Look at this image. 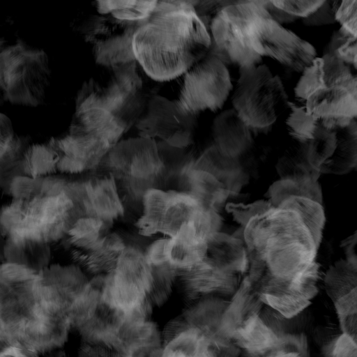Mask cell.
I'll list each match as a JSON object with an SVG mask.
<instances>
[{
	"mask_svg": "<svg viewBox=\"0 0 357 357\" xmlns=\"http://www.w3.org/2000/svg\"><path fill=\"white\" fill-rule=\"evenodd\" d=\"M209 23V52L225 65L256 66L270 57L302 73L317 57L310 43L273 19L264 1H234Z\"/></svg>",
	"mask_w": 357,
	"mask_h": 357,
	"instance_id": "6da1fadb",
	"label": "cell"
},
{
	"mask_svg": "<svg viewBox=\"0 0 357 357\" xmlns=\"http://www.w3.org/2000/svg\"><path fill=\"white\" fill-rule=\"evenodd\" d=\"M197 1H162L136 31V61L152 79L169 81L183 75L210 51L209 31L197 14Z\"/></svg>",
	"mask_w": 357,
	"mask_h": 357,
	"instance_id": "7a4b0ae2",
	"label": "cell"
},
{
	"mask_svg": "<svg viewBox=\"0 0 357 357\" xmlns=\"http://www.w3.org/2000/svg\"><path fill=\"white\" fill-rule=\"evenodd\" d=\"M243 238L250 280L296 282L317 264L320 243L289 199L252 218L244 227Z\"/></svg>",
	"mask_w": 357,
	"mask_h": 357,
	"instance_id": "3957f363",
	"label": "cell"
},
{
	"mask_svg": "<svg viewBox=\"0 0 357 357\" xmlns=\"http://www.w3.org/2000/svg\"><path fill=\"white\" fill-rule=\"evenodd\" d=\"M294 95L295 104L328 130L356 121V75L351 66L335 58L316 57L301 73Z\"/></svg>",
	"mask_w": 357,
	"mask_h": 357,
	"instance_id": "277c9868",
	"label": "cell"
},
{
	"mask_svg": "<svg viewBox=\"0 0 357 357\" xmlns=\"http://www.w3.org/2000/svg\"><path fill=\"white\" fill-rule=\"evenodd\" d=\"M130 127L101 109H75L68 132L49 143L58 156L56 169L77 173L99 165Z\"/></svg>",
	"mask_w": 357,
	"mask_h": 357,
	"instance_id": "5b68a950",
	"label": "cell"
},
{
	"mask_svg": "<svg viewBox=\"0 0 357 357\" xmlns=\"http://www.w3.org/2000/svg\"><path fill=\"white\" fill-rule=\"evenodd\" d=\"M46 52L17 40L0 50V103L37 107L43 104L51 79Z\"/></svg>",
	"mask_w": 357,
	"mask_h": 357,
	"instance_id": "8992f818",
	"label": "cell"
},
{
	"mask_svg": "<svg viewBox=\"0 0 357 357\" xmlns=\"http://www.w3.org/2000/svg\"><path fill=\"white\" fill-rule=\"evenodd\" d=\"M136 62L102 67L82 84L76 97L75 109H101L130 127L144 108L142 82Z\"/></svg>",
	"mask_w": 357,
	"mask_h": 357,
	"instance_id": "52a82bcc",
	"label": "cell"
},
{
	"mask_svg": "<svg viewBox=\"0 0 357 357\" xmlns=\"http://www.w3.org/2000/svg\"><path fill=\"white\" fill-rule=\"evenodd\" d=\"M234 109L251 129H264L288 108V96L278 75L265 64L239 68L231 98Z\"/></svg>",
	"mask_w": 357,
	"mask_h": 357,
	"instance_id": "ba28073f",
	"label": "cell"
},
{
	"mask_svg": "<svg viewBox=\"0 0 357 357\" xmlns=\"http://www.w3.org/2000/svg\"><path fill=\"white\" fill-rule=\"evenodd\" d=\"M215 211L208 209L190 193L151 188L143 195L139 227L146 234L174 237L181 230L210 222Z\"/></svg>",
	"mask_w": 357,
	"mask_h": 357,
	"instance_id": "9c48e42d",
	"label": "cell"
},
{
	"mask_svg": "<svg viewBox=\"0 0 357 357\" xmlns=\"http://www.w3.org/2000/svg\"><path fill=\"white\" fill-rule=\"evenodd\" d=\"M183 75L178 98L174 101L186 115L221 109L232 89L226 65L210 52Z\"/></svg>",
	"mask_w": 357,
	"mask_h": 357,
	"instance_id": "30bf717a",
	"label": "cell"
},
{
	"mask_svg": "<svg viewBox=\"0 0 357 357\" xmlns=\"http://www.w3.org/2000/svg\"><path fill=\"white\" fill-rule=\"evenodd\" d=\"M102 160L121 174L132 190L144 193L165 167L157 142L141 136L119 141Z\"/></svg>",
	"mask_w": 357,
	"mask_h": 357,
	"instance_id": "8fae6325",
	"label": "cell"
},
{
	"mask_svg": "<svg viewBox=\"0 0 357 357\" xmlns=\"http://www.w3.org/2000/svg\"><path fill=\"white\" fill-rule=\"evenodd\" d=\"M145 20H121L109 15L92 19L85 29L84 38L96 63L109 67L135 62L132 40Z\"/></svg>",
	"mask_w": 357,
	"mask_h": 357,
	"instance_id": "7c38bea8",
	"label": "cell"
},
{
	"mask_svg": "<svg viewBox=\"0 0 357 357\" xmlns=\"http://www.w3.org/2000/svg\"><path fill=\"white\" fill-rule=\"evenodd\" d=\"M140 136L159 139L167 145L183 149L192 140L195 116L182 113L174 101L155 96L144 107L137 121Z\"/></svg>",
	"mask_w": 357,
	"mask_h": 357,
	"instance_id": "4fadbf2b",
	"label": "cell"
},
{
	"mask_svg": "<svg viewBox=\"0 0 357 357\" xmlns=\"http://www.w3.org/2000/svg\"><path fill=\"white\" fill-rule=\"evenodd\" d=\"M356 265L337 261L324 277L326 292L334 303L342 333L356 340Z\"/></svg>",
	"mask_w": 357,
	"mask_h": 357,
	"instance_id": "5bb4252c",
	"label": "cell"
},
{
	"mask_svg": "<svg viewBox=\"0 0 357 357\" xmlns=\"http://www.w3.org/2000/svg\"><path fill=\"white\" fill-rule=\"evenodd\" d=\"M214 146L224 155L231 158L247 151L254 142L252 129L247 126L234 109H226L213 120Z\"/></svg>",
	"mask_w": 357,
	"mask_h": 357,
	"instance_id": "9a60e30c",
	"label": "cell"
},
{
	"mask_svg": "<svg viewBox=\"0 0 357 357\" xmlns=\"http://www.w3.org/2000/svg\"><path fill=\"white\" fill-rule=\"evenodd\" d=\"M86 215L109 223L122 215L123 205L113 178L103 177L81 183Z\"/></svg>",
	"mask_w": 357,
	"mask_h": 357,
	"instance_id": "2e32d148",
	"label": "cell"
},
{
	"mask_svg": "<svg viewBox=\"0 0 357 357\" xmlns=\"http://www.w3.org/2000/svg\"><path fill=\"white\" fill-rule=\"evenodd\" d=\"M3 236V255L8 263L24 266L35 272L41 271L50 257L47 243L25 231L15 230Z\"/></svg>",
	"mask_w": 357,
	"mask_h": 357,
	"instance_id": "e0dca14e",
	"label": "cell"
},
{
	"mask_svg": "<svg viewBox=\"0 0 357 357\" xmlns=\"http://www.w3.org/2000/svg\"><path fill=\"white\" fill-rule=\"evenodd\" d=\"M186 192L193 195L206 208L215 211L227 199L228 190L222 183L211 174L194 167L187 168Z\"/></svg>",
	"mask_w": 357,
	"mask_h": 357,
	"instance_id": "ac0fdd59",
	"label": "cell"
},
{
	"mask_svg": "<svg viewBox=\"0 0 357 357\" xmlns=\"http://www.w3.org/2000/svg\"><path fill=\"white\" fill-rule=\"evenodd\" d=\"M357 160V123L338 130L337 149L329 162L321 168L320 172L344 174L356 167Z\"/></svg>",
	"mask_w": 357,
	"mask_h": 357,
	"instance_id": "d6986e66",
	"label": "cell"
},
{
	"mask_svg": "<svg viewBox=\"0 0 357 357\" xmlns=\"http://www.w3.org/2000/svg\"><path fill=\"white\" fill-rule=\"evenodd\" d=\"M268 195L273 206H277L291 196L308 198L321 204L322 202L321 188L317 181L312 179L282 178L273 183L268 191Z\"/></svg>",
	"mask_w": 357,
	"mask_h": 357,
	"instance_id": "ffe728a7",
	"label": "cell"
},
{
	"mask_svg": "<svg viewBox=\"0 0 357 357\" xmlns=\"http://www.w3.org/2000/svg\"><path fill=\"white\" fill-rule=\"evenodd\" d=\"M58 156L50 144L27 146L21 159V169L33 178L52 173L56 169Z\"/></svg>",
	"mask_w": 357,
	"mask_h": 357,
	"instance_id": "44dd1931",
	"label": "cell"
},
{
	"mask_svg": "<svg viewBox=\"0 0 357 357\" xmlns=\"http://www.w3.org/2000/svg\"><path fill=\"white\" fill-rule=\"evenodd\" d=\"M98 13L126 21L147 20L153 13L157 1H98Z\"/></svg>",
	"mask_w": 357,
	"mask_h": 357,
	"instance_id": "7402d4cb",
	"label": "cell"
},
{
	"mask_svg": "<svg viewBox=\"0 0 357 357\" xmlns=\"http://www.w3.org/2000/svg\"><path fill=\"white\" fill-rule=\"evenodd\" d=\"M107 222L89 215L77 218L68 234L77 247L91 250L97 247L105 238Z\"/></svg>",
	"mask_w": 357,
	"mask_h": 357,
	"instance_id": "603a6c76",
	"label": "cell"
},
{
	"mask_svg": "<svg viewBox=\"0 0 357 357\" xmlns=\"http://www.w3.org/2000/svg\"><path fill=\"white\" fill-rule=\"evenodd\" d=\"M26 141L14 132L10 119L0 112V171L15 167L27 146Z\"/></svg>",
	"mask_w": 357,
	"mask_h": 357,
	"instance_id": "cb8c5ba5",
	"label": "cell"
},
{
	"mask_svg": "<svg viewBox=\"0 0 357 357\" xmlns=\"http://www.w3.org/2000/svg\"><path fill=\"white\" fill-rule=\"evenodd\" d=\"M324 1H264L271 16L279 24L294 22L312 14Z\"/></svg>",
	"mask_w": 357,
	"mask_h": 357,
	"instance_id": "d4e9b609",
	"label": "cell"
},
{
	"mask_svg": "<svg viewBox=\"0 0 357 357\" xmlns=\"http://www.w3.org/2000/svg\"><path fill=\"white\" fill-rule=\"evenodd\" d=\"M357 37L343 29L335 31L323 50V55L335 58L356 69Z\"/></svg>",
	"mask_w": 357,
	"mask_h": 357,
	"instance_id": "484cf974",
	"label": "cell"
},
{
	"mask_svg": "<svg viewBox=\"0 0 357 357\" xmlns=\"http://www.w3.org/2000/svg\"><path fill=\"white\" fill-rule=\"evenodd\" d=\"M261 357H310L307 337L304 333L288 332Z\"/></svg>",
	"mask_w": 357,
	"mask_h": 357,
	"instance_id": "4316f807",
	"label": "cell"
},
{
	"mask_svg": "<svg viewBox=\"0 0 357 357\" xmlns=\"http://www.w3.org/2000/svg\"><path fill=\"white\" fill-rule=\"evenodd\" d=\"M272 206L269 201L259 200L249 204L228 203L226 210L231 213L234 220L245 227L254 217L260 215Z\"/></svg>",
	"mask_w": 357,
	"mask_h": 357,
	"instance_id": "83f0119b",
	"label": "cell"
},
{
	"mask_svg": "<svg viewBox=\"0 0 357 357\" xmlns=\"http://www.w3.org/2000/svg\"><path fill=\"white\" fill-rule=\"evenodd\" d=\"M335 22H338L344 31L357 37V1H339L335 11Z\"/></svg>",
	"mask_w": 357,
	"mask_h": 357,
	"instance_id": "f1b7e54d",
	"label": "cell"
},
{
	"mask_svg": "<svg viewBox=\"0 0 357 357\" xmlns=\"http://www.w3.org/2000/svg\"><path fill=\"white\" fill-rule=\"evenodd\" d=\"M336 1L325 0L324 3L310 16L302 19L303 24L308 26H322L335 23V10Z\"/></svg>",
	"mask_w": 357,
	"mask_h": 357,
	"instance_id": "f546056e",
	"label": "cell"
},
{
	"mask_svg": "<svg viewBox=\"0 0 357 357\" xmlns=\"http://www.w3.org/2000/svg\"><path fill=\"white\" fill-rule=\"evenodd\" d=\"M328 357H357L356 340L342 333L329 347Z\"/></svg>",
	"mask_w": 357,
	"mask_h": 357,
	"instance_id": "4dcf8cb0",
	"label": "cell"
},
{
	"mask_svg": "<svg viewBox=\"0 0 357 357\" xmlns=\"http://www.w3.org/2000/svg\"><path fill=\"white\" fill-rule=\"evenodd\" d=\"M36 355L19 344L8 345L0 350V357H36Z\"/></svg>",
	"mask_w": 357,
	"mask_h": 357,
	"instance_id": "1f68e13d",
	"label": "cell"
},
{
	"mask_svg": "<svg viewBox=\"0 0 357 357\" xmlns=\"http://www.w3.org/2000/svg\"><path fill=\"white\" fill-rule=\"evenodd\" d=\"M356 234L354 236L349 237L347 239L344 240L342 242V247L345 250V253L347 256V261L349 262L356 265Z\"/></svg>",
	"mask_w": 357,
	"mask_h": 357,
	"instance_id": "d6a6232c",
	"label": "cell"
},
{
	"mask_svg": "<svg viewBox=\"0 0 357 357\" xmlns=\"http://www.w3.org/2000/svg\"><path fill=\"white\" fill-rule=\"evenodd\" d=\"M12 24L6 19H0V50L5 48V44L8 41L10 35Z\"/></svg>",
	"mask_w": 357,
	"mask_h": 357,
	"instance_id": "836d02e7",
	"label": "cell"
},
{
	"mask_svg": "<svg viewBox=\"0 0 357 357\" xmlns=\"http://www.w3.org/2000/svg\"><path fill=\"white\" fill-rule=\"evenodd\" d=\"M4 324L0 314V350L8 346Z\"/></svg>",
	"mask_w": 357,
	"mask_h": 357,
	"instance_id": "e575fe53",
	"label": "cell"
}]
</instances>
